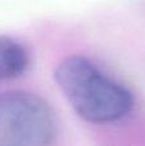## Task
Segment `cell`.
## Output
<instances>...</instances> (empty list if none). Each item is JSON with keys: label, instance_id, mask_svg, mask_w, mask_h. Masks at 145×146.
Instances as JSON below:
<instances>
[{"label": "cell", "instance_id": "3957f363", "mask_svg": "<svg viewBox=\"0 0 145 146\" xmlns=\"http://www.w3.org/2000/svg\"><path fill=\"white\" fill-rule=\"evenodd\" d=\"M30 66L28 50L21 42L0 36V82L19 77Z\"/></svg>", "mask_w": 145, "mask_h": 146}, {"label": "cell", "instance_id": "7a4b0ae2", "mask_svg": "<svg viewBox=\"0 0 145 146\" xmlns=\"http://www.w3.org/2000/svg\"><path fill=\"white\" fill-rule=\"evenodd\" d=\"M57 121L44 99L12 90L0 95V146H53Z\"/></svg>", "mask_w": 145, "mask_h": 146}, {"label": "cell", "instance_id": "6da1fadb", "mask_svg": "<svg viewBox=\"0 0 145 146\" xmlns=\"http://www.w3.org/2000/svg\"><path fill=\"white\" fill-rule=\"evenodd\" d=\"M54 78L74 111L90 123L117 122L134 108L132 94L84 56L63 59Z\"/></svg>", "mask_w": 145, "mask_h": 146}]
</instances>
